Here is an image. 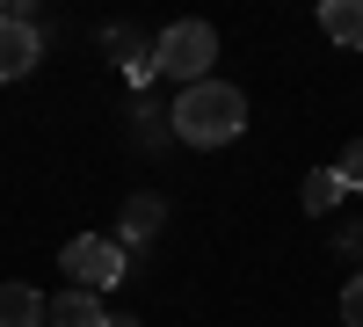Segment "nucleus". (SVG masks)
<instances>
[{
  "mask_svg": "<svg viewBox=\"0 0 363 327\" xmlns=\"http://www.w3.org/2000/svg\"><path fill=\"white\" fill-rule=\"evenodd\" d=\"M44 327H109V313H102L95 291H58L44 306Z\"/></svg>",
  "mask_w": 363,
  "mask_h": 327,
  "instance_id": "obj_5",
  "label": "nucleus"
},
{
  "mask_svg": "<svg viewBox=\"0 0 363 327\" xmlns=\"http://www.w3.org/2000/svg\"><path fill=\"white\" fill-rule=\"evenodd\" d=\"M66 277H73V291H116L124 284V270H131V255H124V240H109V233H73L66 240Z\"/></svg>",
  "mask_w": 363,
  "mask_h": 327,
  "instance_id": "obj_3",
  "label": "nucleus"
},
{
  "mask_svg": "<svg viewBox=\"0 0 363 327\" xmlns=\"http://www.w3.org/2000/svg\"><path fill=\"white\" fill-rule=\"evenodd\" d=\"M109 327H138V320H109Z\"/></svg>",
  "mask_w": 363,
  "mask_h": 327,
  "instance_id": "obj_12",
  "label": "nucleus"
},
{
  "mask_svg": "<svg viewBox=\"0 0 363 327\" xmlns=\"http://www.w3.org/2000/svg\"><path fill=\"white\" fill-rule=\"evenodd\" d=\"M0 327H44V291L0 284Z\"/></svg>",
  "mask_w": 363,
  "mask_h": 327,
  "instance_id": "obj_7",
  "label": "nucleus"
},
{
  "mask_svg": "<svg viewBox=\"0 0 363 327\" xmlns=\"http://www.w3.org/2000/svg\"><path fill=\"white\" fill-rule=\"evenodd\" d=\"M37 66H44V29L0 15V80H29Z\"/></svg>",
  "mask_w": 363,
  "mask_h": 327,
  "instance_id": "obj_4",
  "label": "nucleus"
},
{
  "mask_svg": "<svg viewBox=\"0 0 363 327\" xmlns=\"http://www.w3.org/2000/svg\"><path fill=\"white\" fill-rule=\"evenodd\" d=\"M320 29L342 51H363V0H320Z\"/></svg>",
  "mask_w": 363,
  "mask_h": 327,
  "instance_id": "obj_6",
  "label": "nucleus"
},
{
  "mask_svg": "<svg viewBox=\"0 0 363 327\" xmlns=\"http://www.w3.org/2000/svg\"><path fill=\"white\" fill-rule=\"evenodd\" d=\"M342 196H349L342 167H313V174H306V211H335Z\"/></svg>",
  "mask_w": 363,
  "mask_h": 327,
  "instance_id": "obj_9",
  "label": "nucleus"
},
{
  "mask_svg": "<svg viewBox=\"0 0 363 327\" xmlns=\"http://www.w3.org/2000/svg\"><path fill=\"white\" fill-rule=\"evenodd\" d=\"M335 167H342V182H349V189H363V138H356V145H349V153H342V160H335Z\"/></svg>",
  "mask_w": 363,
  "mask_h": 327,
  "instance_id": "obj_11",
  "label": "nucleus"
},
{
  "mask_svg": "<svg viewBox=\"0 0 363 327\" xmlns=\"http://www.w3.org/2000/svg\"><path fill=\"white\" fill-rule=\"evenodd\" d=\"M174 138L182 145H225L247 131V95H240L233 80H196V87H182L174 95Z\"/></svg>",
  "mask_w": 363,
  "mask_h": 327,
  "instance_id": "obj_1",
  "label": "nucleus"
},
{
  "mask_svg": "<svg viewBox=\"0 0 363 327\" xmlns=\"http://www.w3.org/2000/svg\"><path fill=\"white\" fill-rule=\"evenodd\" d=\"M153 58H160L167 80L196 87V80H211V66H218V29L211 22H167L153 37Z\"/></svg>",
  "mask_w": 363,
  "mask_h": 327,
  "instance_id": "obj_2",
  "label": "nucleus"
},
{
  "mask_svg": "<svg viewBox=\"0 0 363 327\" xmlns=\"http://www.w3.org/2000/svg\"><path fill=\"white\" fill-rule=\"evenodd\" d=\"M342 320H349V327H363V270L342 284Z\"/></svg>",
  "mask_w": 363,
  "mask_h": 327,
  "instance_id": "obj_10",
  "label": "nucleus"
},
{
  "mask_svg": "<svg viewBox=\"0 0 363 327\" xmlns=\"http://www.w3.org/2000/svg\"><path fill=\"white\" fill-rule=\"evenodd\" d=\"M160 218H167V204H160L153 189H138V196L124 204V233H131V240H153V233H160Z\"/></svg>",
  "mask_w": 363,
  "mask_h": 327,
  "instance_id": "obj_8",
  "label": "nucleus"
}]
</instances>
